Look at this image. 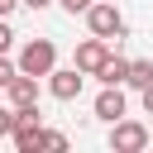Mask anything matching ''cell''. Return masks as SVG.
Masks as SVG:
<instances>
[{
    "mask_svg": "<svg viewBox=\"0 0 153 153\" xmlns=\"http://www.w3.org/2000/svg\"><path fill=\"white\" fill-rule=\"evenodd\" d=\"M81 14H86V29H91L96 38H105V43H110V38H124V14H120L115 0H91Z\"/></svg>",
    "mask_w": 153,
    "mask_h": 153,
    "instance_id": "6da1fadb",
    "label": "cell"
},
{
    "mask_svg": "<svg viewBox=\"0 0 153 153\" xmlns=\"http://www.w3.org/2000/svg\"><path fill=\"white\" fill-rule=\"evenodd\" d=\"M24 76H48L53 67H57V43L53 38H29L24 48H19V62H14Z\"/></svg>",
    "mask_w": 153,
    "mask_h": 153,
    "instance_id": "7a4b0ae2",
    "label": "cell"
},
{
    "mask_svg": "<svg viewBox=\"0 0 153 153\" xmlns=\"http://www.w3.org/2000/svg\"><path fill=\"white\" fill-rule=\"evenodd\" d=\"M38 129H43V115H38V105H14L10 139H14V148H19V153H33V139H38Z\"/></svg>",
    "mask_w": 153,
    "mask_h": 153,
    "instance_id": "3957f363",
    "label": "cell"
},
{
    "mask_svg": "<svg viewBox=\"0 0 153 153\" xmlns=\"http://www.w3.org/2000/svg\"><path fill=\"white\" fill-rule=\"evenodd\" d=\"M110 148H115V153H143V148H148V124L120 115V120L110 124Z\"/></svg>",
    "mask_w": 153,
    "mask_h": 153,
    "instance_id": "277c9868",
    "label": "cell"
},
{
    "mask_svg": "<svg viewBox=\"0 0 153 153\" xmlns=\"http://www.w3.org/2000/svg\"><path fill=\"white\" fill-rule=\"evenodd\" d=\"M105 57H110V43H105V38H96V33H91V38H86V43H76V57H72V67H76V72H81V76H96V67H100V62H105Z\"/></svg>",
    "mask_w": 153,
    "mask_h": 153,
    "instance_id": "5b68a950",
    "label": "cell"
},
{
    "mask_svg": "<svg viewBox=\"0 0 153 153\" xmlns=\"http://www.w3.org/2000/svg\"><path fill=\"white\" fill-rule=\"evenodd\" d=\"M81 81H86V76H81L76 67H53V72H48V96H53V100H76V96H81Z\"/></svg>",
    "mask_w": 153,
    "mask_h": 153,
    "instance_id": "8992f818",
    "label": "cell"
},
{
    "mask_svg": "<svg viewBox=\"0 0 153 153\" xmlns=\"http://www.w3.org/2000/svg\"><path fill=\"white\" fill-rule=\"evenodd\" d=\"M124 110H129V105H124V91H120V86H100V96H96V120L115 124Z\"/></svg>",
    "mask_w": 153,
    "mask_h": 153,
    "instance_id": "52a82bcc",
    "label": "cell"
},
{
    "mask_svg": "<svg viewBox=\"0 0 153 153\" xmlns=\"http://www.w3.org/2000/svg\"><path fill=\"white\" fill-rule=\"evenodd\" d=\"M5 91H10V105H38V76H24V72H14Z\"/></svg>",
    "mask_w": 153,
    "mask_h": 153,
    "instance_id": "ba28073f",
    "label": "cell"
},
{
    "mask_svg": "<svg viewBox=\"0 0 153 153\" xmlns=\"http://www.w3.org/2000/svg\"><path fill=\"white\" fill-rule=\"evenodd\" d=\"M124 72H129V57H120V53H110V57L96 67L100 86H124Z\"/></svg>",
    "mask_w": 153,
    "mask_h": 153,
    "instance_id": "9c48e42d",
    "label": "cell"
},
{
    "mask_svg": "<svg viewBox=\"0 0 153 153\" xmlns=\"http://www.w3.org/2000/svg\"><path fill=\"white\" fill-rule=\"evenodd\" d=\"M153 81V62H143V57H134L129 62V72H124V86H134V91H143Z\"/></svg>",
    "mask_w": 153,
    "mask_h": 153,
    "instance_id": "30bf717a",
    "label": "cell"
},
{
    "mask_svg": "<svg viewBox=\"0 0 153 153\" xmlns=\"http://www.w3.org/2000/svg\"><path fill=\"white\" fill-rule=\"evenodd\" d=\"M33 148H53V153H62V148H67V134H62V129H38Z\"/></svg>",
    "mask_w": 153,
    "mask_h": 153,
    "instance_id": "8fae6325",
    "label": "cell"
},
{
    "mask_svg": "<svg viewBox=\"0 0 153 153\" xmlns=\"http://www.w3.org/2000/svg\"><path fill=\"white\" fill-rule=\"evenodd\" d=\"M14 72H19V67H14V62H10V57H5V53H0V91H5V86H10V76H14Z\"/></svg>",
    "mask_w": 153,
    "mask_h": 153,
    "instance_id": "7c38bea8",
    "label": "cell"
},
{
    "mask_svg": "<svg viewBox=\"0 0 153 153\" xmlns=\"http://www.w3.org/2000/svg\"><path fill=\"white\" fill-rule=\"evenodd\" d=\"M10 48H14V29L0 19V53H10Z\"/></svg>",
    "mask_w": 153,
    "mask_h": 153,
    "instance_id": "4fadbf2b",
    "label": "cell"
},
{
    "mask_svg": "<svg viewBox=\"0 0 153 153\" xmlns=\"http://www.w3.org/2000/svg\"><path fill=\"white\" fill-rule=\"evenodd\" d=\"M10 124H14V110H0V139H10Z\"/></svg>",
    "mask_w": 153,
    "mask_h": 153,
    "instance_id": "5bb4252c",
    "label": "cell"
},
{
    "mask_svg": "<svg viewBox=\"0 0 153 153\" xmlns=\"http://www.w3.org/2000/svg\"><path fill=\"white\" fill-rule=\"evenodd\" d=\"M57 5H62V10H67V14H81V10H86V5H91V0H57Z\"/></svg>",
    "mask_w": 153,
    "mask_h": 153,
    "instance_id": "9a60e30c",
    "label": "cell"
},
{
    "mask_svg": "<svg viewBox=\"0 0 153 153\" xmlns=\"http://www.w3.org/2000/svg\"><path fill=\"white\" fill-rule=\"evenodd\" d=\"M139 96H143V115H153V81H148V86H143Z\"/></svg>",
    "mask_w": 153,
    "mask_h": 153,
    "instance_id": "2e32d148",
    "label": "cell"
},
{
    "mask_svg": "<svg viewBox=\"0 0 153 153\" xmlns=\"http://www.w3.org/2000/svg\"><path fill=\"white\" fill-rule=\"evenodd\" d=\"M19 5H29V10H48L53 0H19Z\"/></svg>",
    "mask_w": 153,
    "mask_h": 153,
    "instance_id": "e0dca14e",
    "label": "cell"
},
{
    "mask_svg": "<svg viewBox=\"0 0 153 153\" xmlns=\"http://www.w3.org/2000/svg\"><path fill=\"white\" fill-rule=\"evenodd\" d=\"M19 0H0V19H10V10H14Z\"/></svg>",
    "mask_w": 153,
    "mask_h": 153,
    "instance_id": "ac0fdd59",
    "label": "cell"
},
{
    "mask_svg": "<svg viewBox=\"0 0 153 153\" xmlns=\"http://www.w3.org/2000/svg\"><path fill=\"white\" fill-rule=\"evenodd\" d=\"M148 143H153V129H148Z\"/></svg>",
    "mask_w": 153,
    "mask_h": 153,
    "instance_id": "d6986e66",
    "label": "cell"
}]
</instances>
